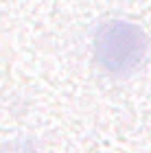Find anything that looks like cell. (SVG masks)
I'll list each match as a JSON object with an SVG mask.
<instances>
[{"label": "cell", "mask_w": 151, "mask_h": 153, "mask_svg": "<svg viewBox=\"0 0 151 153\" xmlns=\"http://www.w3.org/2000/svg\"><path fill=\"white\" fill-rule=\"evenodd\" d=\"M92 51L103 70L112 74H127L145 61L149 42L136 24L125 20H107L94 33Z\"/></svg>", "instance_id": "obj_1"}]
</instances>
